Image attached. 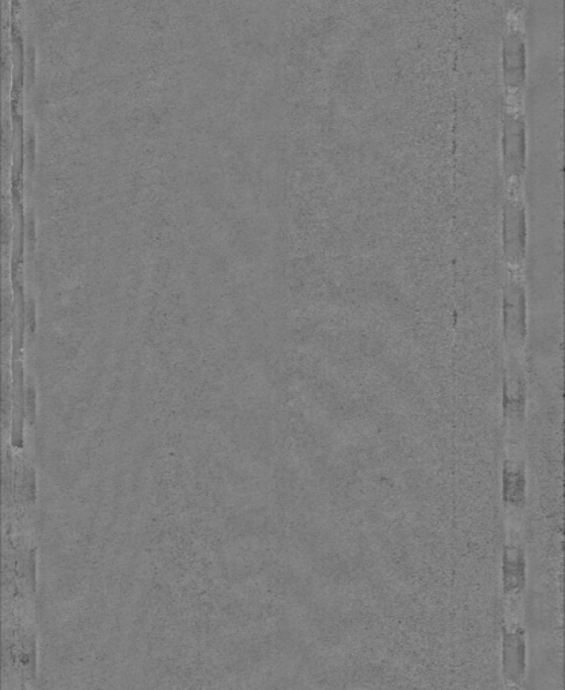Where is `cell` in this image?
Returning a JSON list of instances; mask_svg holds the SVG:
<instances>
[{
	"label": "cell",
	"instance_id": "cell-5",
	"mask_svg": "<svg viewBox=\"0 0 565 690\" xmlns=\"http://www.w3.org/2000/svg\"><path fill=\"white\" fill-rule=\"evenodd\" d=\"M506 5H508V9L514 11V13H518L522 7V2L524 0H505Z\"/></svg>",
	"mask_w": 565,
	"mask_h": 690
},
{
	"label": "cell",
	"instance_id": "cell-3",
	"mask_svg": "<svg viewBox=\"0 0 565 690\" xmlns=\"http://www.w3.org/2000/svg\"><path fill=\"white\" fill-rule=\"evenodd\" d=\"M526 52L520 30H510L503 44V77L510 92L520 91L525 83Z\"/></svg>",
	"mask_w": 565,
	"mask_h": 690
},
{
	"label": "cell",
	"instance_id": "cell-2",
	"mask_svg": "<svg viewBox=\"0 0 565 690\" xmlns=\"http://www.w3.org/2000/svg\"><path fill=\"white\" fill-rule=\"evenodd\" d=\"M525 293L521 282L510 279L505 293V331L513 348L524 344L526 335Z\"/></svg>",
	"mask_w": 565,
	"mask_h": 690
},
{
	"label": "cell",
	"instance_id": "cell-4",
	"mask_svg": "<svg viewBox=\"0 0 565 690\" xmlns=\"http://www.w3.org/2000/svg\"><path fill=\"white\" fill-rule=\"evenodd\" d=\"M505 253L509 262L520 265L525 254V213L521 201L510 199L505 208Z\"/></svg>",
	"mask_w": 565,
	"mask_h": 690
},
{
	"label": "cell",
	"instance_id": "cell-1",
	"mask_svg": "<svg viewBox=\"0 0 565 690\" xmlns=\"http://www.w3.org/2000/svg\"><path fill=\"white\" fill-rule=\"evenodd\" d=\"M503 155L509 178L518 180L525 169V126L521 115L510 112L506 115L503 129Z\"/></svg>",
	"mask_w": 565,
	"mask_h": 690
}]
</instances>
